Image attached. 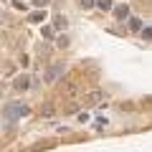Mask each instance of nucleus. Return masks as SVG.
Wrapping results in <instances>:
<instances>
[{"instance_id":"f257e3e1","label":"nucleus","mask_w":152,"mask_h":152,"mask_svg":"<svg viewBox=\"0 0 152 152\" xmlns=\"http://www.w3.org/2000/svg\"><path fill=\"white\" fill-rule=\"evenodd\" d=\"M28 109L23 107V104H8L5 114H8V119H15V117H20V114H26Z\"/></svg>"},{"instance_id":"f03ea898","label":"nucleus","mask_w":152,"mask_h":152,"mask_svg":"<svg viewBox=\"0 0 152 152\" xmlns=\"http://www.w3.org/2000/svg\"><path fill=\"white\" fill-rule=\"evenodd\" d=\"M64 74V64H51V69L46 71V81H56Z\"/></svg>"},{"instance_id":"7ed1b4c3","label":"nucleus","mask_w":152,"mask_h":152,"mask_svg":"<svg viewBox=\"0 0 152 152\" xmlns=\"http://www.w3.org/2000/svg\"><path fill=\"white\" fill-rule=\"evenodd\" d=\"M28 86H31V76L23 74V76H18V79H15V89H18V91H26Z\"/></svg>"},{"instance_id":"20e7f679","label":"nucleus","mask_w":152,"mask_h":152,"mask_svg":"<svg viewBox=\"0 0 152 152\" xmlns=\"http://www.w3.org/2000/svg\"><path fill=\"white\" fill-rule=\"evenodd\" d=\"M53 26H56V31H66L69 28V20H66V15H53Z\"/></svg>"},{"instance_id":"39448f33","label":"nucleus","mask_w":152,"mask_h":152,"mask_svg":"<svg viewBox=\"0 0 152 152\" xmlns=\"http://www.w3.org/2000/svg\"><path fill=\"white\" fill-rule=\"evenodd\" d=\"M114 15L119 18V20H124V18H129V8H127V5H119L117 10H114Z\"/></svg>"},{"instance_id":"423d86ee","label":"nucleus","mask_w":152,"mask_h":152,"mask_svg":"<svg viewBox=\"0 0 152 152\" xmlns=\"http://www.w3.org/2000/svg\"><path fill=\"white\" fill-rule=\"evenodd\" d=\"M129 31H132V33L142 31V23H140V18H129Z\"/></svg>"},{"instance_id":"0eeeda50","label":"nucleus","mask_w":152,"mask_h":152,"mask_svg":"<svg viewBox=\"0 0 152 152\" xmlns=\"http://www.w3.org/2000/svg\"><path fill=\"white\" fill-rule=\"evenodd\" d=\"M69 43H71L69 36H58L56 38V46H58V48H69Z\"/></svg>"},{"instance_id":"6e6552de","label":"nucleus","mask_w":152,"mask_h":152,"mask_svg":"<svg viewBox=\"0 0 152 152\" xmlns=\"http://www.w3.org/2000/svg\"><path fill=\"white\" fill-rule=\"evenodd\" d=\"M99 5V10H112V0H94Z\"/></svg>"},{"instance_id":"1a4fd4ad","label":"nucleus","mask_w":152,"mask_h":152,"mask_svg":"<svg viewBox=\"0 0 152 152\" xmlns=\"http://www.w3.org/2000/svg\"><path fill=\"white\" fill-rule=\"evenodd\" d=\"M43 18H46V15H43V10H36V13H31V20H33V23H41Z\"/></svg>"},{"instance_id":"9d476101","label":"nucleus","mask_w":152,"mask_h":152,"mask_svg":"<svg viewBox=\"0 0 152 152\" xmlns=\"http://www.w3.org/2000/svg\"><path fill=\"white\" fill-rule=\"evenodd\" d=\"M41 36H43V38H53V28H51V26H43V28H41Z\"/></svg>"},{"instance_id":"9b49d317","label":"nucleus","mask_w":152,"mask_h":152,"mask_svg":"<svg viewBox=\"0 0 152 152\" xmlns=\"http://www.w3.org/2000/svg\"><path fill=\"white\" fill-rule=\"evenodd\" d=\"M81 8H84V10H89V8H94V0H81Z\"/></svg>"},{"instance_id":"f8f14e48","label":"nucleus","mask_w":152,"mask_h":152,"mask_svg":"<svg viewBox=\"0 0 152 152\" xmlns=\"http://www.w3.org/2000/svg\"><path fill=\"white\" fill-rule=\"evenodd\" d=\"M51 0H33V5H38V8H43V5H48Z\"/></svg>"}]
</instances>
